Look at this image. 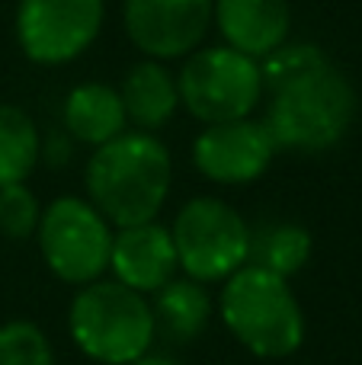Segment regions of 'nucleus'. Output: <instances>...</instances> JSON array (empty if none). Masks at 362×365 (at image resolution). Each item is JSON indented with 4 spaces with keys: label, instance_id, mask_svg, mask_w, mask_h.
Instances as JSON below:
<instances>
[{
    "label": "nucleus",
    "instance_id": "7",
    "mask_svg": "<svg viewBox=\"0 0 362 365\" xmlns=\"http://www.w3.org/2000/svg\"><path fill=\"white\" fill-rule=\"evenodd\" d=\"M113 225L81 195L48 202L38 218V253L68 285H90L106 276L113 253Z\"/></svg>",
    "mask_w": 362,
    "mask_h": 365
},
{
    "label": "nucleus",
    "instance_id": "8",
    "mask_svg": "<svg viewBox=\"0 0 362 365\" xmlns=\"http://www.w3.org/2000/svg\"><path fill=\"white\" fill-rule=\"evenodd\" d=\"M103 16V0H19L16 42L29 61L58 68L96 42Z\"/></svg>",
    "mask_w": 362,
    "mask_h": 365
},
{
    "label": "nucleus",
    "instance_id": "4",
    "mask_svg": "<svg viewBox=\"0 0 362 365\" xmlns=\"http://www.w3.org/2000/svg\"><path fill=\"white\" fill-rule=\"evenodd\" d=\"M71 340L87 359L103 365H128L154 346L151 302L115 279L81 285L68 311Z\"/></svg>",
    "mask_w": 362,
    "mask_h": 365
},
{
    "label": "nucleus",
    "instance_id": "1",
    "mask_svg": "<svg viewBox=\"0 0 362 365\" xmlns=\"http://www.w3.org/2000/svg\"><path fill=\"white\" fill-rule=\"evenodd\" d=\"M269 106L263 125L279 151H327L356 119V90L333 61L308 42L282 45L260 61Z\"/></svg>",
    "mask_w": 362,
    "mask_h": 365
},
{
    "label": "nucleus",
    "instance_id": "16",
    "mask_svg": "<svg viewBox=\"0 0 362 365\" xmlns=\"http://www.w3.org/2000/svg\"><path fill=\"white\" fill-rule=\"evenodd\" d=\"M311 234L295 221H257L250 225V266L269 269L276 276H295L311 259Z\"/></svg>",
    "mask_w": 362,
    "mask_h": 365
},
{
    "label": "nucleus",
    "instance_id": "10",
    "mask_svg": "<svg viewBox=\"0 0 362 365\" xmlns=\"http://www.w3.org/2000/svg\"><path fill=\"white\" fill-rule=\"evenodd\" d=\"M276 141L263 119H237L205 125L192 141V164L205 180L222 186H247L269 170Z\"/></svg>",
    "mask_w": 362,
    "mask_h": 365
},
{
    "label": "nucleus",
    "instance_id": "19",
    "mask_svg": "<svg viewBox=\"0 0 362 365\" xmlns=\"http://www.w3.org/2000/svg\"><path fill=\"white\" fill-rule=\"evenodd\" d=\"M42 205L26 182L0 189V234L10 240H29L38 231Z\"/></svg>",
    "mask_w": 362,
    "mask_h": 365
},
{
    "label": "nucleus",
    "instance_id": "13",
    "mask_svg": "<svg viewBox=\"0 0 362 365\" xmlns=\"http://www.w3.org/2000/svg\"><path fill=\"white\" fill-rule=\"evenodd\" d=\"M64 128L74 141L90 148H100L106 141L125 135L128 128V115L122 106V96L115 87L106 83H81L68 93L61 109Z\"/></svg>",
    "mask_w": 362,
    "mask_h": 365
},
{
    "label": "nucleus",
    "instance_id": "17",
    "mask_svg": "<svg viewBox=\"0 0 362 365\" xmlns=\"http://www.w3.org/2000/svg\"><path fill=\"white\" fill-rule=\"evenodd\" d=\"M42 158L36 119L13 103H0V189L26 182Z\"/></svg>",
    "mask_w": 362,
    "mask_h": 365
},
{
    "label": "nucleus",
    "instance_id": "9",
    "mask_svg": "<svg viewBox=\"0 0 362 365\" xmlns=\"http://www.w3.org/2000/svg\"><path fill=\"white\" fill-rule=\"evenodd\" d=\"M215 0H125L122 19L132 45L151 61H177L202 45Z\"/></svg>",
    "mask_w": 362,
    "mask_h": 365
},
{
    "label": "nucleus",
    "instance_id": "14",
    "mask_svg": "<svg viewBox=\"0 0 362 365\" xmlns=\"http://www.w3.org/2000/svg\"><path fill=\"white\" fill-rule=\"evenodd\" d=\"M119 96L128 122L141 132H157L180 109L177 77L164 68V61H151V58L138 61L128 71L119 87Z\"/></svg>",
    "mask_w": 362,
    "mask_h": 365
},
{
    "label": "nucleus",
    "instance_id": "2",
    "mask_svg": "<svg viewBox=\"0 0 362 365\" xmlns=\"http://www.w3.org/2000/svg\"><path fill=\"white\" fill-rule=\"evenodd\" d=\"M83 180L87 202L113 227L157 221L170 195V151L151 132H125L93 148Z\"/></svg>",
    "mask_w": 362,
    "mask_h": 365
},
{
    "label": "nucleus",
    "instance_id": "15",
    "mask_svg": "<svg viewBox=\"0 0 362 365\" xmlns=\"http://www.w3.org/2000/svg\"><path fill=\"white\" fill-rule=\"evenodd\" d=\"M154 327L167 343H192L202 336L212 317V295L196 279L177 276L154 292Z\"/></svg>",
    "mask_w": 362,
    "mask_h": 365
},
{
    "label": "nucleus",
    "instance_id": "5",
    "mask_svg": "<svg viewBox=\"0 0 362 365\" xmlns=\"http://www.w3.org/2000/svg\"><path fill=\"white\" fill-rule=\"evenodd\" d=\"M177 90L186 113L205 125L250 119L263 100V71L228 45H199L180 68Z\"/></svg>",
    "mask_w": 362,
    "mask_h": 365
},
{
    "label": "nucleus",
    "instance_id": "11",
    "mask_svg": "<svg viewBox=\"0 0 362 365\" xmlns=\"http://www.w3.org/2000/svg\"><path fill=\"white\" fill-rule=\"evenodd\" d=\"M109 272L115 282L128 285L138 295H154L157 289H164L180 272L170 227H164L160 221L119 227L113 234Z\"/></svg>",
    "mask_w": 362,
    "mask_h": 365
},
{
    "label": "nucleus",
    "instance_id": "3",
    "mask_svg": "<svg viewBox=\"0 0 362 365\" xmlns=\"http://www.w3.org/2000/svg\"><path fill=\"white\" fill-rule=\"evenodd\" d=\"M218 314L257 359H286L305 343V314L289 279L260 266L247 263L224 279Z\"/></svg>",
    "mask_w": 362,
    "mask_h": 365
},
{
    "label": "nucleus",
    "instance_id": "20",
    "mask_svg": "<svg viewBox=\"0 0 362 365\" xmlns=\"http://www.w3.org/2000/svg\"><path fill=\"white\" fill-rule=\"evenodd\" d=\"M128 365H180V362L173 359V356H167V353H151V349H148L145 356H138V359L128 362Z\"/></svg>",
    "mask_w": 362,
    "mask_h": 365
},
{
    "label": "nucleus",
    "instance_id": "12",
    "mask_svg": "<svg viewBox=\"0 0 362 365\" xmlns=\"http://www.w3.org/2000/svg\"><path fill=\"white\" fill-rule=\"evenodd\" d=\"M212 23L218 26L228 48L263 61L286 45L292 10L289 0H215Z\"/></svg>",
    "mask_w": 362,
    "mask_h": 365
},
{
    "label": "nucleus",
    "instance_id": "6",
    "mask_svg": "<svg viewBox=\"0 0 362 365\" xmlns=\"http://www.w3.org/2000/svg\"><path fill=\"white\" fill-rule=\"evenodd\" d=\"M177 263L186 279L202 285L224 282L250 257V225L237 208L215 195H196L170 225Z\"/></svg>",
    "mask_w": 362,
    "mask_h": 365
},
{
    "label": "nucleus",
    "instance_id": "18",
    "mask_svg": "<svg viewBox=\"0 0 362 365\" xmlns=\"http://www.w3.org/2000/svg\"><path fill=\"white\" fill-rule=\"evenodd\" d=\"M0 365H55V349L32 321L0 324Z\"/></svg>",
    "mask_w": 362,
    "mask_h": 365
}]
</instances>
